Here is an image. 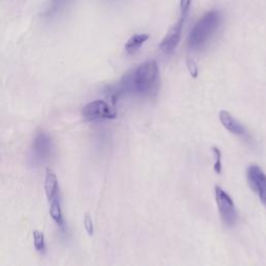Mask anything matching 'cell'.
I'll return each instance as SVG.
<instances>
[{"mask_svg": "<svg viewBox=\"0 0 266 266\" xmlns=\"http://www.w3.org/2000/svg\"><path fill=\"white\" fill-rule=\"evenodd\" d=\"M221 22L218 11H209L197 21L191 29L187 44L190 49H202L217 32Z\"/></svg>", "mask_w": 266, "mask_h": 266, "instance_id": "1", "label": "cell"}, {"mask_svg": "<svg viewBox=\"0 0 266 266\" xmlns=\"http://www.w3.org/2000/svg\"><path fill=\"white\" fill-rule=\"evenodd\" d=\"M215 200L219 215L228 227H233L237 221V211L230 195L219 186H215Z\"/></svg>", "mask_w": 266, "mask_h": 266, "instance_id": "2", "label": "cell"}, {"mask_svg": "<svg viewBox=\"0 0 266 266\" xmlns=\"http://www.w3.org/2000/svg\"><path fill=\"white\" fill-rule=\"evenodd\" d=\"M82 117L87 121L114 120L117 118V111L104 100H95L82 108Z\"/></svg>", "mask_w": 266, "mask_h": 266, "instance_id": "3", "label": "cell"}, {"mask_svg": "<svg viewBox=\"0 0 266 266\" xmlns=\"http://www.w3.org/2000/svg\"><path fill=\"white\" fill-rule=\"evenodd\" d=\"M246 179L248 184L261 202L266 206V175L257 164H251L246 170Z\"/></svg>", "mask_w": 266, "mask_h": 266, "instance_id": "4", "label": "cell"}, {"mask_svg": "<svg viewBox=\"0 0 266 266\" xmlns=\"http://www.w3.org/2000/svg\"><path fill=\"white\" fill-rule=\"evenodd\" d=\"M185 19L186 17L180 16L179 20L171 27L169 32H167L166 36L161 41V43L159 45V48L162 52L166 54H171L176 50L180 42V37H181L182 29H183Z\"/></svg>", "mask_w": 266, "mask_h": 266, "instance_id": "5", "label": "cell"}, {"mask_svg": "<svg viewBox=\"0 0 266 266\" xmlns=\"http://www.w3.org/2000/svg\"><path fill=\"white\" fill-rule=\"evenodd\" d=\"M52 150L51 138L48 134L40 132L33 143V153L35 159L42 162L49 158Z\"/></svg>", "mask_w": 266, "mask_h": 266, "instance_id": "6", "label": "cell"}, {"mask_svg": "<svg viewBox=\"0 0 266 266\" xmlns=\"http://www.w3.org/2000/svg\"><path fill=\"white\" fill-rule=\"evenodd\" d=\"M219 121L228 131L235 135L242 136L245 134V128L243 125L238 122L230 113L226 110H221L219 113Z\"/></svg>", "mask_w": 266, "mask_h": 266, "instance_id": "7", "label": "cell"}, {"mask_svg": "<svg viewBox=\"0 0 266 266\" xmlns=\"http://www.w3.org/2000/svg\"><path fill=\"white\" fill-rule=\"evenodd\" d=\"M59 180L55 172L47 167L45 171V181H44V189L47 200L51 202L53 199L59 197Z\"/></svg>", "mask_w": 266, "mask_h": 266, "instance_id": "8", "label": "cell"}, {"mask_svg": "<svg viewBox=\"0 0 266 266\" xmlns=\"http://www.w3.org/2000/svg\"><path fill=\"white\" fill-rule=\"evenodd\" d=\"M150 35L148 34H138V35H134L131 38L128 39V41L126 42L125 44V50L128 54H133L136 51H138V49L141 48L146 42L149 40Z\"/></svg>", "mask_w": 266, "mask_h": 266, "instance_id": "9", "label": "cell"}, {"mask_svg": "<svg viewBox=\"0 0 266 266\" xmlns=\"http://www.w3.org/2000/svg\"><path fill=\"white\" fill-rule=\"evenodd\" d=\"M50 216L51 218L55 221L58 226H60L62 229L65 227V221H64V216H63V211H62V206H61V201L60 198L57 197L50 202Z\"/></svg>", "mask_w": 266, "mask_h": 266, "instance_id": "10", "label": "cell"}, {"mask_svg": "<svg viewBox=\"0 0 266 266\" xmlns=\"http://www.w3.org/2000/svg\"><path fill=\"white\" fill-rule=\"evenodd\" d=\"M33 235H34L35 248L39 251V253H44L46 249V241H45L44 233L39 230H35Z\"/></svg>", "mask_w": 266, "mask_h": 266, "instance_id": "11", "label": "cell"}, {"mask_svg": "<svg viewBox=\"0 0 266 266\" xmlns=\"http://www.w3.org/2000/svg\"><path fill=\"white\" fill-rule=\"evenodd\" d=\"M212 151L215 154V157H216V160H215V163H214V172L216 174H220L221 173V166H222L221 165V152L216 147H213Z\"/></svg>", "mask_w": 266, "mask_h": 266, "instance_id": "12", "label": "cell"}, {"mask_svg": "<svg viewBox=\"0 0 266 266\" xmlns=\"http://www.w3.org/2000/svg\"><path fill=\"white\" fill-rule=\"evenodd\" d=\"M191 6V0H180V16L187 17Z\"/></svg>", "mask_w": 266, "mask_h": 266, "instance_id": "13", "label": "cell"}, {"mask_svg": "<svg viewBox=\"0 0 266 266\" xmlns=\"http://www.w3.org/2000/svg\"><path fill=\"white\" fill-rule=\"evenodd\" d=\"M85 228H86V231L88 232V234L90 236H92L94 233V225H93L92 217L89 213H87L85 216Z\"/></svg>", "mask_w": 266, "mask_h": 266, "instance_id": "14", "label": "cell"}, {"mask_svg": "<svg viewBox=\"0 0 266 266\" xmlns=\"http://www.w3.org/2000/svg\"><path fill=\"white\" fill-rule=\"evenodd\" d=\"M68 0H52V6H51V10H50V14H54L57 13L61 8H63Z\"/></svg>", "mask_w": 266, "mask_h": 266, "instance_id": "15", "label": "cell"}, {"mask_svg": "<svg viewBox=\"0 0 266 266\" xmlns=\"http://www.w3.org/2000/svg\"><path fill=\"white\" fill-rule=\"evenodd\" d=\"M187 66H188V69H189V71H190V73H191V75H192V77H197V65H195L192 61H189L188 63H187Z\"/></svg>", "mask_w": 266, "mask_h": 266, "instance_id": "16", "label": "cell"}]
</instances>
